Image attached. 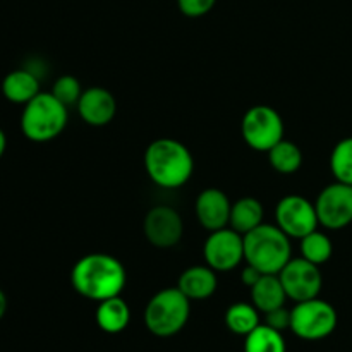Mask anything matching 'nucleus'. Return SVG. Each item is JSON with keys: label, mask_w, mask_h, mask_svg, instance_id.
Returning <instances> with one entry per match:
<instances>
[{"label": "nucleus", "mask_w": 352, "mask_h": 352, "mask_svg": "<svg viewBox=\"0 0 352 352\" xmlns=\"http://www.w3.org/2000/svg\"><path fill=\"white\" fill-rule=\"evenodd\" d=\"M126 280L124 265L116 256L105 253H91L79 258L71 272L74 291L96 302L120 296L126 287Z\"/></svg>", "instance_id": "f257e3e1"}, {"label": "nucleus", "mask_w": 352, "mask_h": 352, "mask_svg": "<svg viewBox=\"0 0 352 352\" xmlns=\"http://www.w3.org/2000/svg\"><path fill=\"white\" fill-rule=\"evenodd\" d=\"M144 168L148 177L157 186L164 189H177L192 177L195 158L181 141L160 138L144 151Z\"/></svg>", "instance_id": "f03ea898"}, {"label": "nucleus", "mask_w": 352, "mask_h": 352, "mask_svg": "<svg viewBox=\"0 0 352 352\" xmlns=\"http://www.w3.org/2000/svg\"><path fill=\"white\" fill-rule=\"evenodd\" d=\"M291 258V237L278 226L261 223L244 236V261L261 274L277 275Z\"/></svg>", "instance_id": "7ed1b4c3"}, {"label": "nucleus", "mask_w": 352, "mask_h": 352, "mask_svg": "<svg viewBox=\"0 0 352 352\" xmlns=\"http://www.w3.org/2000/svg\"><path fill=\"white\" fill-rule=\"evenodd\" d=\"M67 126V107L52 93H38L24 105L21 113V131L34 143L55 140Z\"/></svg>", "instance_id": "20e7f679"}, {"label": "nucleus", "mask_w": 352, "mask_h": 352, "mask_svg": "<svg viewBox=\"0 0 352 352\" xmlns=\"http://www.w3.org/2000/svg\"><path fill=\"white\" fill-rule=\"evenodd\" d=\"M191 315V301L179 287L162 289L144 308V325L153 336L167 339L181 332Z\"/></svg>", "instance_id": "39448f33"}, {"label": "nucleus", "mask_w": 352, "mask_h": 352, "mask_svg": "<svg viewBox=\"0 0 352 352\" xmlns=\"http://www.w3.org/2000/svg\"><path fill=\"white\" fill-rule=\"evenodd\" d=\"M337 311L330 302L315 298L296 302L291 309V330L302 340H322L337 329Z\"/></svg>", "instance_id": "423d86ee"}, {"label": "nucleus", "mask_w": 352, "mask_h": 352, "mask_svg": "<svg viewBox=\"0 0 352 352\" xmlns=\"http://www.w3.org/2000/svg\"><path fill=\"white\" fill-rule=\"evenodd\" d=\"M241 134L248 146L268 153L278 141L284 140V120L274 107L254 105L244 113Z\"/></svg>", "instance_id": "0eeeda50"}, {"label": "nucleus", "mask_w": 352, "mask_h": 352, "mask_svg": "<svg viewBox=\"0 0 352 352\" xmlns=\"http://www.w3.org/2000/svg\"><path fill=\"white\" fill-rule=\"evenodd\" d=\"M287 299L294 302L308 301L320 296L323 285L322 272L318 265L305 258H291L287 265L278 272Z\"/></svg>", "instance_id": "6e6552de"}, {"label": "nucleus", "mask_w": 352, "mask_h": 352, "mask_svg": "<svg viewBox=\"0 0 352 352\" xmlns=\"http://www.w3.org/2000/svg\"><path fill=\"white\" fill-rule=\"evenodd\" d=\"M320 226L339 230L352 223V186L336 181L322 189L315 201Z\"/></svg>", "instance_id": "1a4fd4ad"}, {"label": "nucleus", "mask_w": 352, "mask_h": 352, "mask_svg": "<svg viewBox=\"0 0 352 352\" xmlns=\"http://www.w3.org/2000/svg\"><path fill=\"white\" fill-rule=\"evenodd\" d=\"M275 219L277 226L294 239H302L320 226L315 203L299 195L284 196L275 210Z\"/></svg>", "instance_id": "9d476101"}, {"label": "nucleus", "mask_w": 352, "mask_h": 352, "mask_svg": "<svg viewBox=\"0 0 352 352\" xmlns=\"http://www.w3.org/2000/svg\"><path fill=\"white\" fill-rule=\"evenodd\" d=\"M205 261L215 272H229L244 261V236L230 227L210 232L203 246Z\"/></svg>", "instance_id": "9b49d317"}, {"label": "nucleus", "mask_w": 352, "mask_h": 352, "mask_svg": "<svg viewBox=\"0 0 352 352\" xmlns=\"http://www.w3.org/2000/svg\"><path fill=\"white\" fill-rule=\"evenodd\" d=\"M143 230L151 246L168 250L182 239L184 222L177 210L170 206H155L144 217Z\"/></svg>", "instance_id": "f8f14e48"}, {"label": "nucleus", "mask_w": 352, "mask_h": 352, "mask_svg": "<svg viewBox=\"0 0 352 352\" xmlns=\"http://www.w3.org/2000/svg\"><path fill=\"white\" fill-rule=\"evenodd\" d=\"M195 210L198 222L210 232L229 227L232 203L222 189L208 188L199 192Z\"/></svg>", "instance_id": "ddd939ff"}, {"label": "nucleus", "mask_w": 352, "mask_h": 352, "mask_svg": "<svg viewBox=\"0 0 352 352\" xmlns=\"http://www.w3.org/2000/svg\"><path fill=\"white\" fill-rule=\"evenodd\" d=\"M78 112L86 124L102 127L112 122L117 112V102L112 93L100 86H93L82 91L78 102Z\"/></svg>", "instance_id": "4468645a"}, {"label": "nucleus", "mask_w": 352, "mask_h": 352, "mask_svg": "<svg viewBox=\"0 0 352 352\" xmlns=\"http://www.w3.org/2000/svg\"><path fill=\"white\" fill-rule=\"evenodd\" d=\"M177 287L189 301H203L215 294L219 287L217 272L208 265H195L181 274Z\"/></svg>", "instance_id": "2eb2a0df"}, {"label": "nucleus", "mask_w": 352, "mask_h": 352, "mask_svg": "<svg viewBox=\"0 0 352 352\" xmlns=\"http://www.w3.org/2000/svg\"><path fill=\"white\" fill-rule=\"evenodd\" d=\"M40 91V78L31 69H16L10 71L2 81V95L10 103L26 105Z\"/></svg>", "instance_id": "dca6fc26"}, {"label": "nucleus", "mask_w": 352, "mask_h": 352, "mask_svg": "<svg viewBox=\"0 0 352 352\" xmlns=\"http://www.w3.org/2000/svg\"><path fill=\"white\" fill-rule=\"evenodd\" d=\"M251 299H253V305L256 306L258 311L263 313V315L285 306L287 294H285L284 285H282L278 274L261 275L260 280L251 287Z\"/></svg>", "instance_id": "f3484780"}, {"label": "nucleus", "mask_w": 352, "mask_h": 352, "mask_svg": "<svg viewBox=\"0 0 352 352\" xmlns=\"http://www.w3.org/2000/svg\"><path fill=\"white\" fill-rule=\"evenodd\" d=\"M95 320L100 330L105 333H120L129 325L131 309L120 296H116L98 302Z\"/></svg>", "instance_id": "a211bd4d"}, {"label": "nucleus", "mask_w": 352, "mask_h": 352, "mask_svg": "<svg viewBox=\"0 0 352 352\" xmlns=\"http://www.w3.org/2000/svg\"><path fill=\"white\" fill-rule=\"evenodd\" d=\"M263 215L265 212L261 201H258L256 198H251V196H246V198H241L236 203H232L229 227L236 232L246 236L248 232H251V230L263 223Z\"/></svg>", "instance_id": "6ab92c4d"}, {"label": "nucleus", "mask_w": 352, "mask_h": 352, "mask_svg": "<svg viewBox=\"0 0 352 352\" xmlns=\"http://www.w3.org/2000/svg\"><path fill=\"white\" fill-rule=\"evenodd\" d=\"M244 352H287L282 332L260 323L244 340Z\"/></svg>", "instance_id": "aec40b11"}, {"label": "nucleus", "mask_w": 352, "mask_h": 352, "mask_svg": "<svg viewBox=\"0 0 352 352\" xmlns=\"http://www.w3.org/2000/svg\"><path fill=\"white\" fill-rule=\"evenodd\" d=\"M226 325L236 336L246 337L260 325V311L254 305L236 302L226 311Z\"/></svg>", "instance_id": "412c9836"}, {"label": "nucleus", "mask_w": 352, "mask_h": 352, "mask_svg": "<svg viewBox=\"0 0 352 352\" xmlns=\"http://www.w3.org/2000/svg\"><path fill=\"white\" fill-rule=\"evenodd\" d=\"M268 162L278 174H294L302 165V151L292 141L282 140L268 151Z\"/></svg>", "instance_id": "4be33fe9"}, {"label": "nucleus", "mask_w": 352, "mask_h": 352, "mask_svg": "<svg viewBox=\"0 0 352 352\" xmlns=\"http://www.w3.org/2000/svg\"><path fill=\"white\" fill-rule=\"evenodd\" d=\"M301 254L305 260L311 261L315 265H323L332 258L333 244L332 239L322 230H313L308 236L301 239Z\"/></svg>", "instance_id": "5701e85b"}, {"label": "nucleus", "mask_w": 352, "mask_h": 352, "mask_svg": "<svg viewBox=\"0 0 352 352\" xmlns=\"http://www.w3.org/2000/svg\"><path fill=\"white\" fill-rule=\"evenodd\" d=\"M330 170L336 181L352 186V138H346L333 146Z\"/></svg>", "instance_id": "b1692460"}, {"label": "nucleus", "mask_w": 352, "mask_h": 352, "mask_svg": "<svg viewBox=\"0 0 352 352\" xmlns=\"http://www.w3.org/2000/svg\"><path fill=\"white\" fill-rule=\"evenodd\" d=\"M82 91H85V89L81 88V82L78 81V78L65 74L55 79L50 93L58 100V102L64 103L65 107H71L74 105V103L78 105Z\"/></svg>", "instance_id": "393cba45"}, {"label": "nucleus", "mask_w": 352, "mask_h": 352, "mask_svg": "<svg viewBox=\"0 0 352 352\" xmlns=\"http://www.w3.org/2000/svg\"><path fill=\"white\" fill-rule=\"evenodd\" d=\"M217 0H177L181 12L188 17H201L215 7Z\"/></svg>", "instance_id": "a878e982"}, {"label": "nucleus", "mask_w": 352, "mask_h": 352, "mask_svg": "<svg viewBox=\"0 0 352 352\" xmlns=\"http://www.w3.org/2000/svg\"><path fill=\"white\" fill-rule=\"evenodd\" d=\"M265 323L272 329L278 330V332L291 329V309H285V306H282L274 311L265 313Z\"/></svg>", "instance_id": "bb28decb"}, {"label": "nucleus", "mask_w": 352, "mask_h": 352, "mask_svg": "<svg viewBox=\"0 0 352 352\" xmlns=\"http://www.w3.org/2000/svg\"><path fill=\"white\" fill-rule=\"evenodd\" d=\"M261 275L263 274H261L260 270H256V268L251 267V265H246V268L241 272V280H243V284L246 285V287L251 289L258 280H260Z\"/></svg>", "instance_id": "cd10ccee"}, {"label": "nucleus", "mask_w": 352, "mask_h": 352, "mask_svg": "<svg viewBox=\"0 0 352 352\" xmlns=\"http://www.w3.org/2000/svg\"><path fill=\"white\" fill-rule=\"evenodd\" d=\"M6 313H7V296L6 292L0 289V320L6 316Z\"/></svg>", "instance_id": "c85d7f7f"}, {"label": "nucleus", "mask_w": 352, "mask_h": 352, "mask_svg": "<svg viewBox=\"0 0 352 352\" xmlns=\"http://www.w3.org/2000/svg\"><path fill=\"white\" fill-rule=\"evenodd\" d=\"M6 150H7V136H6V133L0 129V158L3 157Z\"/></svg>", "instance_id": "c756f323"}]
</instances>
